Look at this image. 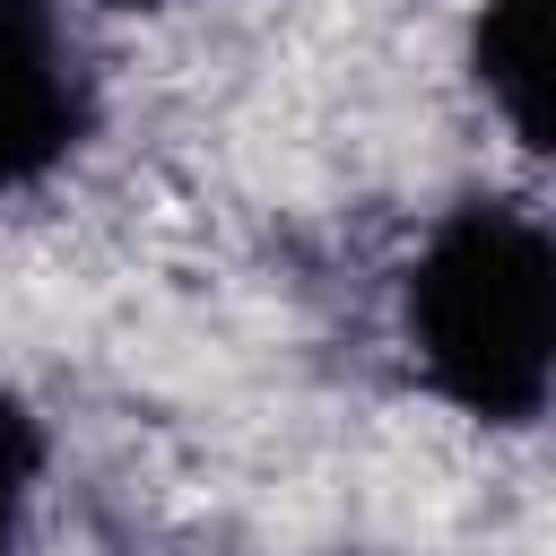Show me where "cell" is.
<instances>
[{"mask_svg": "<svg viewBox=\"0 0 556 556\" xmlns=\"http://www.w3.org/2000/svg\"><path fill=\"white\" fill-rule=\"evenodd\" d=\"M400 330L434 400L530 426L556 382V243L513 200H460L408 261Z\"/></svg>", "mask_w": 556, "mask_h": 556, "instance_id": "1", "label": "cell"}, {"mask_svg": "<svg viewBox=\"0 0 556 556\" xmlns=\"http://www.w3.org/2000/svg\"><path fill=\"white\" fill-rule=\"evenodd\" d=\"M469 70L486 87V104L513 122L521 148H547V0H486L469 26Z\"/></svg>", "mask_w": 556, "mask_h": 556, "instance_id": "3", "label": "cell"}, {"mask_svg": "<svg viewBox=\"0 0 556 556\" xmlns=\"http://www.w3.org/2000/svg\"><path fill=\"white\" fill-rule=\"evenodd\" d=\"M87 139V61L52 0H0V200Z\"/></svg>", "mask_w": 556, "mask_h": 556, "instance_id": "2", "label": "cell"}, {"mask_svg": "<svg viewBox=\"0 0 556 556\" xmlns=\"http://www.w3.org/2000/svg\"><path fill=\"white\" fill-rule=\"evenodd\" d=\"M104 9H174V0H104Z\"/></svg>", "mask_w": 556, "mask_h": 556, "instance_id": "5", "label": "cell"}, {"mask_svg": "<svg viewBox=\"0 0 556 556\" xmlns=\"http://www.w3.org/2000/svg\"><path fill=\"white\" fill-rule=\"evenodd\" d=\"M35 478H43V426L17 391H0V556H17V539H26Z\"/></svg>", "mask_w": 556, "mask_h": 556, "instance_id": "4", "label": "cell"}]
</instances>
